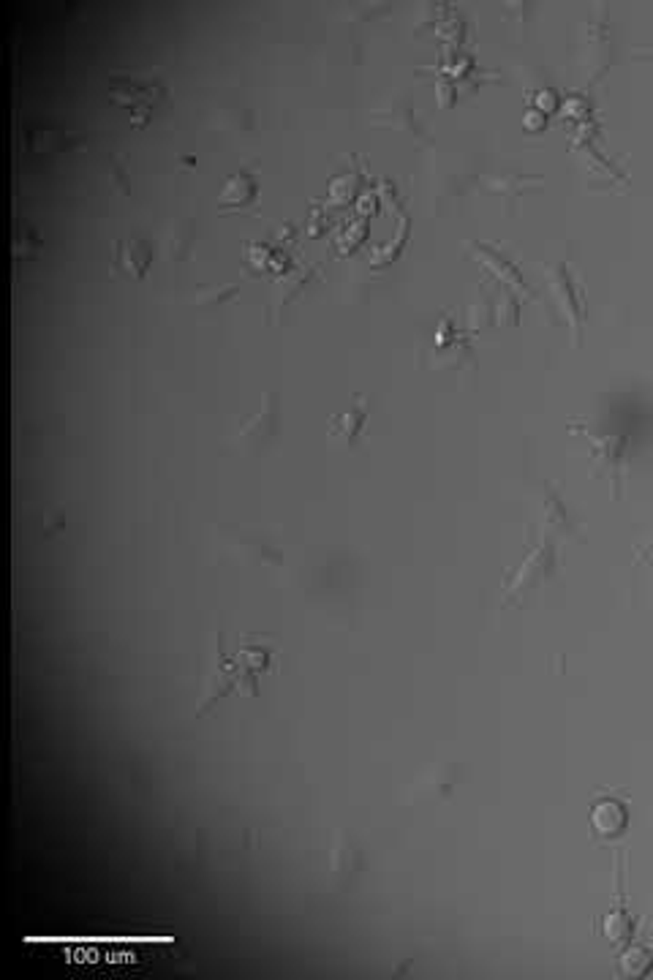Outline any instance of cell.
Here are the masks:
<instances>
[{
  "label": "cell",
  "mask_w": 653,
  "mask_h": 980,
  "mask_svg": "<svg viewBox=\"0 0 653 980\" xmlns=\"http://www.w3.org/2000/svg\"><path fill=\"white\" fill-rule=\"evenodd\" d=\"M270 662H272V651L267 646H240L234 654H220L218 687L210 689V698L205 700V711L216 698H223L226 692H240L242 687H248V692L256 695V681L270 668Z\"/></svg>",
  "instance_id": "obj_1"
},
{
  "label": "cell",
  "mask_w": 653,
  "mask_h": 980,
  "mask_svg": "<svg viewBox=\"0 0 653 980\" xmlns=\"http://www.w3.org/2000/svg\"><path fill=\"white\" fill-rule=\"evenodd\" d=\"M112 96H115V101L131 107V117L137 126H145L148 115L153 112V104L158 101V96H164V87L131 79V82H117L112 87Z\"/></svg>",
  "instance_id": "obj_2"
},
{
  "label": "cell",
  "mask_w": 653,
  "mask_h": 980,
  "mask_svg": "<svg viewBox=\"0 0 653 980\" xmlns=\"http://www.w3.org/2000/svg\"><path fill=\"white\" fill-rule=\"evenodd\" d=\"M153 250L142 240H117L112 250V270L115 272H128L134 278H142L150 267Z\"/></svg>",
  "instance_id": "obj_3"
},
{
  "label": "cell",
  "mask_w": 653,
  "mask_h": 980,
  "mask_svg": "<svg viewBox=\"0 0 653 980\" xmlns=\"http://www.w3.org/2000/svg\"><path fill=\"white\" fill-rule=\"evenodd\" d=\"M365 420H368V403H365L360 395H354V403L349 406V412L335 414V417L330 420V436L343 439L346 444H354L357 436H360L362 428H365Z\"/></svg>",
  "instance_id": "obj_4"
},
{
  "label": "cell",
  "mask_w": 653,
  "mask_h": 980,
  "mask_svg": "<svg viewBox=\"0 0 653 980\" xmlns=\"http://www.w3.org/2000/svg\"><path fill=\"white\" fill-rule=\"evenodd\" d=\"M591 444H597L594 447V461L610 475V472H618L621 469V455H624V439H610V436H605V439H591Z\"/></svg>",
  "instance_id": "obj_5"
}]
</instances>
